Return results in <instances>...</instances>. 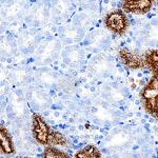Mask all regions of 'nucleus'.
Here are the masks:
<instances>
[{
  "label": "nucleus",
  "instance_id": "f257e3e1",
  "mask_svg": "<svg viewBox=\"0 0 158 158\" xmlns=\"http://www.w3.org/2000/svg\"><path fill=\"white\" fill-rule=\"evenodd\" d=\"M143 56L151 78L140 91V100L144 111L158 120V50H148Z\"/></svg>",
  "mask_w": 158,
  "mask_h": 158
},
{
  "label": "nucleus",
  "instance_id": "f03ea898",
  "mask_svg": "<svg viewBox=\"0 0 158 158\" xmlns=\"http://www.w3.org/2000/svg\"><path fill=\"white\" fill-rule=\"evenodd\" d=\"M32 134L41 146H67L68 140L60 132L56 131L44 120L40 114L32 115Z\"/></svg>",
  "mask_w": 158,
  "mask_h": 158
},
{
  "label": "nucleus",
  "instance_id": "7ed1b4c3",
  "mask_svg": "<svg viewBox=\"0 0 158 158\" xmlns=\"http://www.w3.org/2000/svg\"><path fill=\"white\" fill-rule=\"evenodd\" d=\"M104 25L109 31L116 35H123L129 27V20L127 13L122 9L113 10L104 17Z\"/></svg>",
  "mask_w": 158,
  "mask_h": 158
},
{
  "label": "nucleus",
  "instance_id": "20e7f679",
  "mask_svg": "<svg viewBox=\"0 0 158 158\" xmlns=\"http://www.w3.org/2000/svg\"><path fill=\"white\" fill-rule=\"evenodd\" d=\"M119 59L121 63L126 65L130 70H139L146 67V60L144 56L138 54L137 52L131 51L129 49H121L119 51Z\"/></svg>",
  "mask_w": 158,
  "mask_h": 158
},
{
  "label": "nucleus",
  "instance_id": "39448f33",
  "mask_svg": "<svg viewBox=\"0 0 158 158\" xmlns=\"http://www.w3.org/2000/svg\"><path fill=\"white\" fill-rule=\"evenodd\" d=\"M154 1L155 0H122L121 9L129 14L144 15L152 10Z\"/></svg>",
  "mask_w": 158,
  "mask_h": 158
},
{
  "label": "nucleus",
  "instance_id": "423d86ee",
  "mask_svg": "<svg viewBox=\"0 0 158 158\" xmlns=\"http://www.w3.org/2000/svg\"><path fill=\"white\" fill-rule=\"evenodd\" d=\"M0 140H1V152L3 154L10 155L15 153V144L13 141L12 135L6 127L1 126L0 128Z\"/></svg>",
  "mask_w": 158,
  "mask_h": 158
},
{
  "label": "nucleus",
  "instance_id": "0eeeda50",
  "mask_svg": "<svg viewBox=\"0 0 158 158\" xmlns=\"http://www.w3.org/2000/svg\"><path fill=\"white\" fill-rule=\"evenodd\" d=\"M76 158H99L101 157V153L95 146H86L77 151L74 155Z\"/></svg>",
  "mask_w": 158,
  "mask_h": 158
},
{
  "label": "nucleus",
  "instance_id": "6e6552de",
  "mask_svg": "<svg viewBox=\"0 0 158 158\" xmlns=\"http://www.w3.org/2000/svg\"><path fill=\"white\" fill-rule=\"evenodd\" d=\"M42 157L45 158H57V157H61V158H65L69 157V155L67 153L62 152L61 150H58L57 148H55V146H48L45 147L44 151L42 153Z\"/></svg>",
  "mask_w": 158,
  "mask_h": 158
},
{
  "label": "nucleus",
  "instance_id": "1a4fd4ad",
  "mask_svg": "<svg viewBox=\"0 0 158 158\" xmlns=\"http://www.w3.org/2000/svg\"><path fill=\"white\" fill-rule=\"evenodd\" d=\"M156 4H157V6H158V0H156Z\"/></svg>",
  "mask_w": 158,
  "mask_h": 158
}]
</instances>
